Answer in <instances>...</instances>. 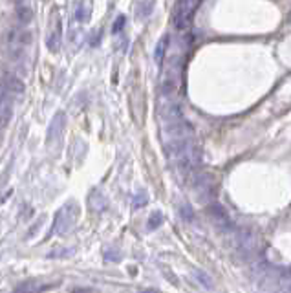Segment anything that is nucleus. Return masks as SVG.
I'll return each mask as SVG.
<instances>
[{"instance_id": "nucleus-4", "label": "nucleus", "mask_w": 291, "mask_h": 293, "mask_svg": "<svg viewBox=\"0 0 291 293\" xmlns=\"http://www.w3.org/2000/svg\"><path fill=\"white\" fill-rule=\"evenodd\" d=\"M59 44H61V22L57 20V28H55V31H53V35H51V39H50V50L57 51L59 50Z\"/></svg>"}, {"instance_id": "nucleus-1", "label": "nucleus", "mask_w": 291, "mask_h": 293, "mask_svg": "<svg viewBox=\"0 0 291 293\" xmlns=\"http://www.w3.org/2000/svg\"><path fill=\"white\" fill-rule=\"evenodd\" d=\"M198 2L200 0H179L178 4V9H176V26H178L179 29H183L189 26L190 18H192V13H194V9H196Z\"/></svg>"}, {"instance_id": "nucleus-5", "label": "nucleus", "mask_w": 291, "mask_h": 293, "mask_svg": "<svg viewBox=\"0 0 291 293\" xmlns=\"http://www.w3.org/2000/svg\"><path fill=\"white\" fill-rule=\"evenodd\" d=\"M167 40L168 37H163L161 40H159V44H157V50H156V62H161L163 61V53H165V50H167Z\"/></svg>"}, {"instance_id": "nucleus-3", "label": "nucleus", "mask_w": 291, "mask_h": 293, "mask_svg": "<svg viewBox=\"0 0 291 293\" xmlns=\"http://www.w3.org/2000/svg\"><path fill=\"white\" fill-rule=\"evenodd\" d=\"M62 127H64V116H62V114H57V118L53 119V123H51V127H50V138H48V141H50L51 138H57L59 132L62 130Z\"/></svg>"}, {"instance_id": "nucleus-8", "label": "nucleus", "mask_w": 291, "mask_h": 293, "mask_svg": "<svg viewBox=\"0 0 291 293\" xmlns=\"http://www.w3.org/2000/svg\"><path fill=\"white\" fill-rule=\"evenodd\" d=\"M123 24H125V17H119V20L116 22V26H114V33H119V29H121Z\"/></svg>"}, {"instance_id": "nucleus-2", "label": "nucleus", "mask_w": 291, "mask_h": 293, "mask_svg": "<svg viewBox=\"0 0 291 293\" xmlns=\"http://www.w3.org/2000/svg\"><path fill=\"white\" fill-rule=\"evenodd\" d=\"M2 85L6 86L11 94H22L24 92V83L20 79H17V77H13V75H7Z\"/></svg>"}, {"instance_id": "nucleus-6", "label": "nucleus", "mask_w": 291, "mask_h": 293, "mask_svg": "<svg viewBox=\"0 0 291 293\" xmlns=\"http://www.w3.org/2000/svg\"><path fill=\"white\" fill-rule=\"evenodd\" d=\"M159 224H161V214H152L150 216V224H148V229H154V227H159Z\"/></svg>"}, {"instance_id": "nucleus-7", "label": "nucleus", "mask_w": 291, "mask_h": 293, "mask_svg": "<svg viewBox=\"0 0 291 293\" xmlns=\"http://www.w3.org/2000/svg\"><path fill=\"white\" fill-rule=\"evenodd\" d=\"M29 15H31V13H29L28 7H26L24 11H22V9H20V20H22V22H26V24L29 22V18H31V17H29Z\"/></svg>"}]
</instances>
